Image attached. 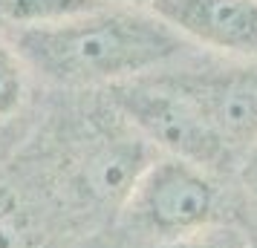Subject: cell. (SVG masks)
I'll return each instance as SVG.
<instances>
[{"label": "cell", "mask_w": 257, "mask_h": 248, "mask_svg": "<svg viewBox=\"0 0 257 248\" xmlns=\"http://www.w3.org/2000/svg\"><path fill=\"white\" fill-rule=\"evenodd\" d=\"M222 219L225 193L217 173L174 156H156L116 213L121 236L148 248L176 242Z\"/></svg>", "instance_id": "obj_2"}, {"label": "cell", "mask_w": 257, "mask_h": 248, "mask_svg": "<svg viewBox=\"0 0 257 248\" xmlns=\"http://www.w3.org/2000/svg\"><path fill=\"white\" fill-rule=\"evenodd\" d=\"M110 107L151 147L162 150L165 156L199 165L211 173L237 165V153L174 78H133L116 84L110 87Z\"/></svg>", "instance_id": "obj_3"}, {"label": "cell", "mask_w": 257, "mask_h": 248, "mask_svg": "<svg viewBox=\"0 0 257 248\" xmlns=\"http://www.w3.org/2000/svg\"><path fill=\"white\" fill-rule=\"evenodd\" d=\"M116 6H151V0H110Z\"/></svg>", "instance_id": "obj_11"}, {"label": "cell", "mask_w": 257, "mask_h": 248, "mask_svg": "<svg viewBox=\"0 0 257 248\" xmlns=\"http://www.w3.org/2000/svg\"><path fill=\"white\" fill-rule=\"evenodd\" d=\"M240 156L257 139V67L174 78Z\"/></svg>", "instance_id": "obj_5"}, {"label": "cell", "mask_w": 257, "mask_h": 248, "mask_svg": "<svg viewBox=\"0 0 257 248\" xmlns=\"http://www.w3.org/2000/svg\"><path fill=\"white\" fill-rule=\"evenodd\" d=\"M110 0H0V21L15 29L67 24L84 15L110 9Z\"/></svg>", "instance_id": "obj_6"}, {"label": "cell", "mask_w": 257, "mask_h": 248, "mask_svg": "<svg viewBox=\"0 0 257 248\" xmlns=\"http://www.w3.org/2000/svg\"><path fill=\"white\" fill-rule=\"evenodd\" d=\"M237 179H240V188L245 190L248 202L257 208V139L237 156Z\"/></svg>", "instance_id": "obj_10"}, {"label": "cell", "mask_w": 257, "mask_h": 248, "mask_svg": "<svg viewBox=\"0 0 257 248\" xmlns=\"http://www.w3.org/2000/svg\"><path fill=\"white\" fill-rule=\"evenodd\" d=\"M156 248H251V239L240 225H234L231 219H222V222L211 225V228H202L197 234Z\"/></svg>", "instance_id": "obj_9"}, {"label": "cell", "mask_w": 257, "mask_h": 248, "mask_svg": "<svg viewBox=\"0 0 257 248\" xmlns=\"http://www.w3.org/2000/svg\"><path fill=\"white\" fill-rule=\"evenodd\" d=\"M148 9L202 47L257 58V0H151Z\"/></svg>", "instance_id": "obj_4"}, {"label": "cell", "mask_w": 257, "mask_h": 248, "mask_svg": "<svg viewBox=\"0 0 257 248\" xmlns=\"http://www.w3.org/2000/svg\"><path fill=\"white\" fill-rule=\"evenodd\" d=\"M12 47L58 87H116L176 58L182 35L153 12L110 6L67 24L15 29Z\"/></svg>", "instance_id": "obj_1"}, {"label": "cell", "mask_w": 257, "mask_h": 248, "mask_svg": "<svg viewBox=\"0 0 257 248\" xmlns=\"http://www.w3.org/2000/svg\"><path fill=\"white\" fill-rule=\"evenodd\" d=\"M0 248H58L49 216L32 211L0 185Z\"/></svg>", "instance_id": "obj_7"}, {"label": "cell", "mask_w": 257, "mask_h": 248, "mask_svg": "<svg viewBox=\"0 0 257 248\" xmlns=\"http://www.w3.org/2000/svg\"><path fill=\"white\" fill-rule=\"evenodd\" d=\"M26 64L12 44L0 38V121L12 118L26 98Z\"/></svg>", "instance_id": "obj_8"}]
</instances>
